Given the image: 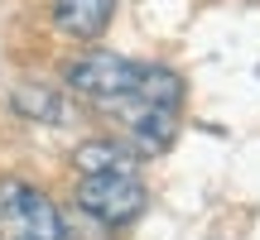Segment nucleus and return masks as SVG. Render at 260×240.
<instances>
[{
	"label": "nucleus",
	"mask_w": 260,
	"mask_h": 240,
	"mask_svg": "<svg viewBox=\"0 0 260 240\" xmlns=\"http://www.w3.org/2000/svg\"><path fill=\"white\" fill-rule=\"evenodd\" d=\"M10 106L24 120H34V125H68V120H73L68 92L63 87H48V82H19L15 92H10Z\"/></svg>",
	"instance_id": "423d86ee"
},
{
	"label": "nucleus",
	"mask_w": 260,
	"mask_h": 240,
	"mask_svg": "<svg viewBox=\"0 0 260 240\" xmlns=\"http://www.w3.org/2000/svg\"><path fill=\"white\" fill-rule=\"evenodd\" d=\"M73 202L102 231H125V226H135L145 216L149 192H145V183L135 173H96V178H77Z\"/></svg>",
	"instance_id": "7ed1b4c3"
},
{
	"label": "nucleus",
	"mask_w": 260,
	"mask_h": 240,
	"mask_svg": "<svg viewBox=\"0 0 260 240\" xmlns=\"http://www.w3.org/2000/svg\"><path fill=\"white\" fill-rule=\"evenodd\" d=\"M111 111H121V125L130 135V149L140 158L164 154L178 139V115H183V77L174 67H140V82L130 87V96L111 101Z\"/></svg>",
	"instance_id": "f257e3e1"
},
{
	"label": "nucleus",
	"mask_w": 260,
	"mask_h": 240,
	"mask_svg": "<svg viewBox=\"0 0 260 240\" xmlns=\"http://www.w3.org/2000/svg\"><path fill=\"white\" fill-rule=\"evenodd\" d=\"M0 240H73L68 216L29 178H0Z\"/></svg>",
	"instance_id": "f03ea898"
},
{
	"label": "nucleus",
	"mask_w": 260,
	"mask_h": 240,
	"mask_svg": "<svg viewBox=\"0 0 260 240\" xmlns=\"http://www.w3.org/2000/svg\"><path fill=\"white\" fill-rule=\"evenodd\" d=\"M116 19V0H53V29L77 44H96Z\"/></svg>",
	"instance_id": "39448f33"
},
{
	"label": "nucleus",
	"mask_w": 260,
	"mask_h": 240,
	"mask_svg": "<svg viewBox=\"0 0 260 240\" xmlns=\"http://www.w3.org/2000/svg\"><path fill=\"white\" fill-rule=\"evenodd\" d=\"M140 67L135 58L125 53H111V48H87V53H77L73 63L63 67V92L68 96H82V101L92 106H111L130 96V87L140 82Z\"/></svg>",
	"instance_id": "20e7f679"
},
{
	"label": "nucleus",
	"mask_w": 260,
	"mask_h": 240,
	"mask_svg": "<svg viewBox=\"0 0 260 240\" xmlns=\"http://www.w3.org/2000/svg\"><path fill=\"white\" fill-rule=\"evenodd\" d=\"M73 168L77 178H96V173H135L140 168V154L121 139H82V144L73 149Z\"/></svg>",
	"instance_id": "0eeeda50"
}]
</instances>
